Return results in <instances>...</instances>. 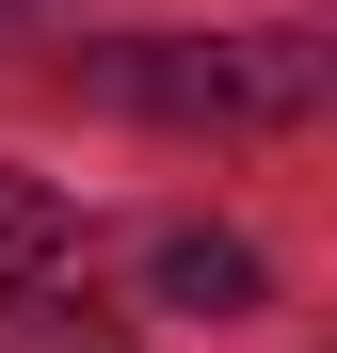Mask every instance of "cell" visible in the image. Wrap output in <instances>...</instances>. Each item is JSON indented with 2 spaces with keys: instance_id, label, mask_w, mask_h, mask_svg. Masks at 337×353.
Instances as JSON below:
<instances>
[{
  "instance_id": "obj_4",
  "label": "cell",
  "mask_w": 337,
  "mask_h": 353,
  "mask_svg": "<svg viewBox=\"0 0 337 353\" xmlns=\"http://www.w3.org/2000/svg\"><path fill=\"white\" fill-rule=\"evenodd\" d=\"M0 353H129L96 305H17V289H0Z\"/></svg>"
},
{
  "instance_id": "obj_5",
  "label": "cell",
  "mask_w": 337,
  "mask_h": 353,
  "mask_svg": "<svg viewBox=\"0 0 337 353\" xmlns=\"http://www.w3.org/2000/svg\"><path fill=\"white\" fill-rule=\"evenodd\" d=\"M0 17H17V0H0Z\"/></svg>"
},
{
  "instance_id": "obj_3",
  "label": "cell",
  "mask_w": 337,
  "mask_h": 353,
  "mask_svg": "<svg viewBox=\"0 0 337 353\" xmlns=\"http://www.w3.org/2000/svg\"><path fill=\"white\" fill-rule=\"evenodd\" d=\"M161 289L225 321V305H257V257H241V241H161Z\"/></svg>"
},
{
  "instance_id": "obj_1",
  "label": "cell",
  "mask_w": 337,
  "mask_h": 353,
  "mask_svg": "<svg viewBox=\"0 0 337 353\" xmlns=\"http://www.w3.org/2000/svg\"><path fill=\"white\" fill-rule=\"evenodd\" d=\"M81 81L112 112H145V129H305L321 48L305 32H145V48H96Z\"/></svg>"
},
{
  "instance_id": "obj_2",
  "label": "cell",
  "mask_w": 337,
  "mask_h": 353,
  "mask_svg": "<svg viewBox=\"0 0 337 353\" xmlns=\"http://www.w3.org/2000/svg\"><path fill=\"white\" fill-rule=\"evenodd\" d=\"M65 241H81L65 176H17V161H0V289H48V273H65Z\"/></svg>"
}]
</instances>
